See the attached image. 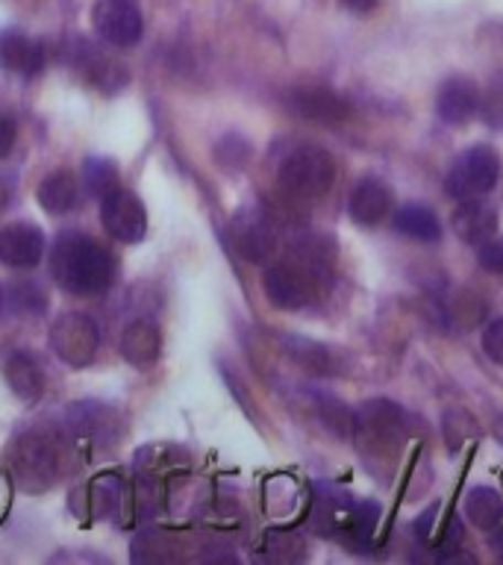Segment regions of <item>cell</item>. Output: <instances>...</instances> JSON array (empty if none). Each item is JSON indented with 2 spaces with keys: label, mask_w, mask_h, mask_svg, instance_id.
<instances>
[{
  "label": "cell",
  "mask_w": 503,
  "mask_h": 565,
  "mask_svg": "<svg viewBox=\"0 0 503 565\" xmlns=\"http://www.w3.org/2000/svg\"><path fill=\"white\" fill-rule=\"evenodd\" d=\"M97 35L113 47H132L145 33V18L130 0H97L92 9Z\"/></svg>",
  "instance_id": "9"
},
{
  "label": "cell",
  "mask_w": 503,
  "mask_h": 565,
  "mask_svg": "<svg viewBox=\"0 0 503 565\" xmlns=\"http://www.w3.org/2000/svg\"><path fill=\"white\" fill-rule=\"evenodd\" d=\"M100 221H104L106 233L124 245H136L148 233V212H145L139 198L121 185L106 198H100Z\"/></svg>",
  "instance_id": "8"
},
{
  "label": "cell",
  "mask_w": 503,
  "mask_h": 565,
  "mask_svg": "<svg viewBox=\"0 0 503 565\" xmlns=\"http://www.w3.org/2000/svg\"><path fill=\"white\" fill-rule=\"evenodd\" d=\"M465 515L480 530H494L503 521V498L489 486H477L465 498Z\"/></svg>",
  "instance_id": "23"
},
{
  "label": "cell",
  "mask_w": 503,
  "mask_h": 565,
  "mask_svg": "<svg viewBox=\"0 0 503 565\" xmlns=\"http://www.w3.org/2000/svg\"><path fill=\"white\" fill-rule=\"evenodd\" d=\"M97 344H100V333L97 324L83 312H65L56 318V324L51 330V348L62 362H68L74 369H83L95 360Z\"/></svg>",
  "instance_id": "7"
},
{
  "label": "cell",
  "mask_w": 503,
  "mask_h": 565,
  "mask_svg": "<svg viewBox=\"0 0 503 565\" xmlns=\"http://www.w3.org/2000/svg\"><path fill=\"white\" fill-rule=\"evenodd\" d=\"M494 547H497V551L503 554V533H497V536H494Z\"/></svg>",
  "instance_id": "33"
},
{
  "label": "cell",
  "mask_w": 503,
  "mask_h": 565,
  "mask_svg": "<svg viewBox=\"0 0 503 565\" xmlns=\"http://www.w3.org/2000/svg\"><path fill=\"white\" fill-rule=\"evenodd\" d=\"M15 121H12L7 113H0V159L12 153V148H15Z\"/></svg>",
  "instance_id": "30"
},
{
  "label": "cell",
  "mask_w": 503,
  "mask_h": 565,
  "mask_svg": "<svg viewBox=\"0 0 503 565\" xmlns=\"http://www.w3.org/2000/svg\"><path fill=\"white\" fill-rule=\"evenodd\" d=\"M68 430L79 439H86L88 445H109L121 433V424H118V415L109 406L86 404L71 413Z\"/></svg>",
  "instance_id": "16"
},
{
  "label": "cell",
  "mask_w": 503,
  "mask_h": 565,
  "mask_svg": "<svg viewBox=\"0 0 503 565\" xmlns=\"http://www.w3.org/2000/svg\"><path fill=\"white\" fill-rule=\"evenodd\" d=\"M483 353L492 362L503 365V318H494L483 330Z\"/></svg>",
  "instance_id": "29"
},
{
  "label": "cell",
  "mask_w": 503,
  "mask_h": 565,
  "mask_svg": "<svg viewBox=\"0 0 503 565\" xmlns=\"http://www.w3.org/2000/svg\"><path fill=\"white\" fill-rule=\"evenodd\" d=\"M229 233H233V245H236V250L245 256L247 263H263V259L271 256L274 227L263 212H256V210L238 212L236 218H233Z\"/></svg>",
  "instance_id": "11"
},
{
  "label": "cell",
  "mask_w": 503,
  "mask_h": 565,
  "mask_svg": "<svg viewBox=\"0 0 503 565\" xmlns=\"http://www.w3.org/2000/svg\"><path fill=\"white\" fill-rule=\"evenodd\" d=\"M44 259V233L35 224L15 221L0 230V263L7 268H35Z\"/></svg>",
  "instance_id": "10"
},
{
  "label": "cell",
  "mask_w": 503,
  "mask_h": 565,
  "mask_svg": "<svg viewBox=\"0 0 503 565\" xmlns=\"http://www.w3.org/2000/svg\"><path fill=\"white\" fill-rule=\"evenodd\" d=\"M353 430L360 436L362 450L397 448L406 433V415L400 406L388 404L383 397L368 401L353 418Z\"/></svg>",
  "instance_id": "6"
},
{
  "label": "cell",
  "mask_w": 503,
  "mask_h": 565,
  "mask_svg": "<svg viewBox=\"0 0 503 565\" xmlns=\"http://www.w3.org/2000/svg\"><path fill=\"white\" fill-rule=\"evenodd\" d=\"M477 259H480V268H483V271L503 277V236H492L489 242H483Z\"/></svg>",
  "instance_id": "27"
},
{
  "label": "cell",
  "mask_w": 503,
  "mask_h": 565,
  "mask_svg": "<svg viewBox=\"0 0 503 565\" xmlns=\"http://www.w3.org/2000/svg\"><path fill=\"white\" fill-rule=\"evenodd\" d=\"M9 198H12V183H9V180H3V177H0V210L7 206Z\"/></svg>",
  "instance_id": "32"
},
{
  "label": "cell",
  "mask_w": 503,
  "mask_h": 565,
  "mask_svg": "<svg viewBox=\"0 0 503 565\" xmlns=\"http://www.w3.org/2000/svg\"><path fill=\"white\" fill-rule=\"evenodd\" d=\"M497 177H501V157L489 145H474V148L462 150L457 162L450 166L445 189L457 201H471V198H483L492 192L497 185Z\"/></svg>",
  "instance_id": "4"
},
{
  "label": "cell",
  "mask_w": 503,
  "mask_h": 565,
  "mask_svg": "<svg viewBox=\"0 0 503 565\" xmlns=\"http://www.w3.org/2000/svg\"><path fill=\"white\" fill-rule=\"evenodd\" d=\"M280 189L298 201H318L324 198L335 183V159L324 148L300 145L282 157L277 168Z\"/></svg>",
  "instance_id": "2"
},
{
  "label": "cell",
  "mask_w": 503,
  "mask_h": 565,
  "mask_svg": "<svg viewBox=\"0 0 503 565\" xmlns=\"http://www.w3.org/2000/svg\"><path fill=\"white\" fill-rule=\"evenodd\" d=\"M12 471L21 489H47L60 477V439L51 430L24 433L12 448Z\"/></svg>",
  "instance_id": "3"
},
{
  "label": "cell",
  "mask_w": 503,
  "mask_h": 565,
  "mask_svg": "<svg viewBox=\"0 0 503 565\" xmlns=\"http://www.w3.org/2000/svg\"><path fill=\"white\" fill-rule=\"evenodd\" d=\"M124 483L118 475H100L95 477L92 483L86 486L83 492V501H86V515H95V519H106L113 515L118 507H121Z\"/></svg>",
  "instance_id": "21"
},
{
  "label": "cell",
  "mask_w": 503,
  "mask_h": 565,
  "mask_svg": "<svg viewBox=\"0 0 503 565\" xmlns=\"http://www.w3.org/2000/svg\"><path fill=\"white\" fill-rule=\"evenodd\" d=\"M347 212L360 227H377L379 221L388 218L392 212V192L388 185L377 177H365L353 185L351 201H347Z\"/></svg>",
  "instance_id": "15"
},
{
  "label": "cell",
  "mask_w": 503,
  "mask_h": 565,
  "mask_svg": "<svg viewBox=\"0 0 503 565\" xmlns=\"http://www.w3.org/2000/svg\"><path fill=\"white\" fill-rule=\"evenodd\" d=\"M289 106L300 118L315 124H339L351 118V104L330 88H298L291 92Z\"/></svg>",
  "instance_id": "14"
},
{
  "label": "cell",
  "mask_w": 503,
  "mask_h": 565,
  "mask_svg": "<svg viewBox=\"0 0 503 565\" xmlns=\"http://www.w3.org/2000/svg\"><path fill=\"white\" fill-rule=\"evenodd\" d=\"M159 351H162V333H159V327L153 321L139 318V321L127 324L121 335V353L130 365L148 369L159 360Z\"/></svg>",
  "instance_id": "19"
},
{
  "label": "cell",
  "mask_w": 503,
  "mask_h": 565,
  "mask_svg": "<svg viewBox=\"0 0 503 565\" xmlns=\"http://www.w3.org/2000/svg\"><path fill=\"white\" fill-rule=\"evenodd\" d=\"M453 230L468 245H483L497 230V212H494V206L480 201V198L462 201L457 212H453Z\"/></svg>",
  "instance_id": "18"
},
{
  "label": "cell",
  "mask_w": 503,
  "mask_h": 565,
  "mask_svg": "<svg viewBox=\"0 0 503 565\" xmlns=\"http://www.w3.org/2000/svg\"><path fill=\"white\" fill-rule=\"evenodd\" d=\"M39 203L53 215H65L77 203V180L68 171H53L39 185Z\"/></svg>",
  "instance_id": "22"
},
{
  "label": "cell",
  "mask_w": 503,
  "mask_h": 565,
  "mask_svg": "<svg viewBox=\"0 0 503 565\" xmlns=\"http://www.w3.org/2000/svg\"><path fill=\"white\" fill-rule=\"evenodd\" d=\"M83 180H86V189L92 198H106L109 192H115L121 185V174H118V166L113 159H86V168H83Z\"/></svg>",
  "instance_id": "24"
},
{
  "label": "cell",
  "mask_w": 503,
  "mask_h": 565,
  "mask_svg": "<svg viewBox=\"0 0 503 565\" xmlns=\"http://www.w3.org/2000/svg\"><path fill=\"white\" fill-rule=\"evenodd\" d=\"M44 44L21 30H0V68L21 77H35L44 68Z\"/></svg>",
  "instance_id": "12"
},
{
  "label": "cell",
  "mask_w": 503,
  "mask_h": 565,
  "mask_svg": "<svg viewBox=\"0 0 503 565\" xmlns=\"http://www.w3.org/2000/svg\"><path fill=\"white\" fill-rule=\"evenodd\" d=\"M477 115L483 118L485 127L503 132V77L494 79L492 86L480 95V109H477Z\"/></svg>",
  "instance_id": "26"
},
{
  "label": "cell",
  "mask_w": 503,
  "mask_h": 565,
  "mask_svg": "<svg viewBox=\"0 0 503 565\" xmlns=\"http://www.w3.org/2000/svg\"><path fill=\"white\" fill-rule=\"evenodd\" d=\"M12 298H15V309L18 312H42L44 307V295L39 291L35 282H18L15 291H12Z\"/></svg>",
  "instance_id": "28"
},
{
  "label": "cell",
  "mask_w": 503,
  "mask_h": 565,
  "mask_svg": "<svg viewBox=\"0 0 503 565\" xmlns=\"http://www.w3.org/2000/svg\"><path fill=\"white\" fill-rule=\"evenodd\" d=\"M392 227L406 238H415V242H439L441 238V224L436 218V212L424 203H406L395 212L392 218Z\"/></svg>",
  "instance_id": "20"
},
{
  "label": "cell",
  "mask_w": 503,
  "mask_h": 565,
  "mask_svg": "<svg viewBox=\"0 0 503 565\" xmlns=\"http://www.w3.org/2000/svg\"><path fill=\"white\" fill-rule=\"evenodd\" d=\"M286 344H289L291 360H298L303 369L318 371V374L330 371V353H327V348H321L315 342H307V339H286Z\"/></svg>",
  "instance_id": "25"
},
{
  "label": "cell",
  "mask_w": 503,
  "mask_h": 565,
  "mask_svg": "<svg viewBox=\"0 0 503 565\" xmlns=\"http://www.w3.org/2000/svg\"><path fill=\"white\" fill-rule=\"evenodd\" d=\"M347 12H356V15H365L371 9L377 7V0H339Z\"/></svg>",
  "instance_id": "31"
},
{
  "label": "cell",
  "mask_w": 503,
  "mask_h": 565,
  "mask_svg": "<svg viewBox=\"0 0 503 565\" xmlns=\"http://www.w3.org/2000/svg\"><path fill=\"white\" fill-rule=\"evenodd\" d=\"M318 280H321V271L303 259L274 263L263 274L265 295L280 309H303L312 303L318 295Z\"/></svg>",
  "instance_id": "5"
},
{
  "label": "cell",
  "mask_w": 503,
  "mask_h": 565,
  "mask_svg": "<svg viewBox=\"0 0 503 565\" xmlns=\"http://www.w3.org/2000/svg\"><path fill=\"white\" fill-rule=\"evenodd\" d=\"M480 109V88L468 77H450L439 86L436 95V113L450 127H462Z\"/></svg>",
  "instance_id": "13"
},
{
  "label": "cell",
  "mask_w": 503,
  "mask_h": 565,
  "mask_svg": "<svg viewBox=\"0 0 503 565\" xmlns=\"http://www.w3.org/2000/svg\"><path fill=\"white\" fill-rule=\"evenodd\" d=\"M51 274L71 295H100L113 286L115 259L86 233H62L51 250Z\"/></svg>",
  "instance_id": "1"
},
{
  "label": "cell",
  "mask_w": 503,
  "mask_h": 565,
  "mask_svg": "<svg viewBox=\"0 0 503 565\" xmlns=\"http://www.w3.org/2000/svg\"><path fill=\"white\" fill-rule=\"evenodd\" d=\"M0 307H3V289H0Z\"/></svg>",
  "instance_id": "34"
},
{
  "label": "cell",
  "mask_w": 503,
  "mask_h": 565,
  "mask_svg": "<svg viewBox=\"0 0 503 565\" xmlns=\"http://www.w3.org/2000/svg\"><path fill=\"white\" fill-rule=\"evenodd\" d=\"M3 377L21 401L33 404L44 395V369L30 351H12L3 360Z\"/></svg>",
  "instance_id": "17"
}]
</instances>
